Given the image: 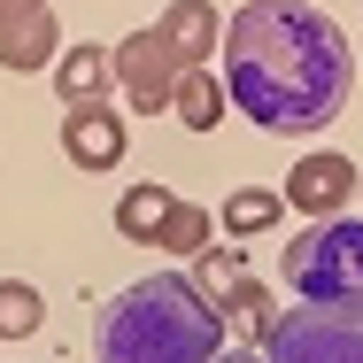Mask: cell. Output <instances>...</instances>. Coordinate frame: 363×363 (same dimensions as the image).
Returning a JSON list of instances; mask_svg holds the SVG:
<instances>
[{"mask_svg": "<svg viewBox=\"0 0 363 363\" xmlns=\"http://www.w3.org/2000/svg\"><path fill=\"white\" fill-rule=\"evenodd\" d=\"M224 55V101L247 108V124L279 132V140H309L348 108V31L309 8V0H247L217 39Z\"/></svg>", "mask_w": 363, "mask_h": 363, "instance_id": "cell-1", "label": "cell"}, {"mask_svg": "<svg viewBox=\"0 0 363 363\" xmlns=\"http://www.w3.org/2000/svg\"><path fill=\"white\" fill-rule=\"evenodd\" d=\"M224 356V317L186 271H147L93 317V363H209Z\"/></svg>", "mask_w": 363, "mask_h": 363, "instance_id": "cell-2", "label": "cell"}, {"mask_svg": "<svg viewBox=\"0 0 363 363\" xmlns=\"http://www.w3.org/2000/svg\"><path fill=\"white\" fill-rule=\"evenodd\" d=\"M279 279L301 301H363V217H317L279 247Z\"/></svg>", "mask_w": 363, "mask_h": 363, "instance_id": "cell-3", "label": "cell"}, {"mask_svg": "<svg viewBox=\"0 0 363 363\" xmlns=\"http://www.w3.org/2000/svg\"><path fill=\"white\" fill-rule=\"evenodd\" d=\"M263 363H363V301H301L263 333Z\"/></svg>", "mask_w": 363, "mask_h": 363, "instance_id": "cell-4", "label": "cell"}, {"mask_svg": "<svg viewBox=\"0 0 363 363\" xmlns=\"http://www.w3.org/2000/svg\"><path fill=\"white\" fill-rule=\"evenodd\" d=\"M116 232L132 240V247H170V255H201L209 247V232L217 217L201 209V201H186L178 186H132L124 201H116Z\"/></svg>", "mask_w": 363, "mask_h": 363, "instance_id": "cell-5", "label": "cell"}, {"mask_svg": "<svg viewBox=\"0 0 363 363\" xmlns=\"http://www.w3.org/2000/svg\"><path fill=\"white\" fill-rule=\"evenodd\" d=\"M186 279L201 286V301L217 309L224 325H240V333H247V348L271 333V317H279V309H271V286H263V279H255V271H247L232 247H201Z\"/></svg>", "mask_w": 363, "mask_h": 363, "instance_id": "cell-6", "label": "cell"}, {"mask_svg": "<svg viewBox=\"0 0 363 363\" xmlns=\"http://www.w3.org/2000/svg\"><path fill=\"white\" fill-rule=\"evenodd\" d=\"M108 62H116V85H124V108L132 116H162L170 108V93H178V70H186V55L147 23V31H124L116 47H108Z\"/></svg>", "mask_w": 363, "mask_h": 363, "instance_id": "cell-7", "label": "cell"}, {"mask_svg": "<svg viewBox=\"0 0 363 363\" xmlns=\"http://www.w3.org/2000/svg\"><path fill=\"white\" fill-rule=\"evenodd\" d=\"M348 201H356V162L348 155H333V147H309L301 162L286 170V209L301 217H348Z\"/></svg>", "mask_w": 363, "mask_h": 363, "instance_id": "cell-8", "label": "cell"}, {"mask_svg": "<svg viewBox=\"0 0 363 363\" xmlns=\"http://www.w3.org/2000/svg\"><path fill=\"white\" fill-rule=\"evenodd\" d=\"M124 147H132L124 108H108V101H70L62 108V155H70L77 170H116Z\"/></svg>", "mask_w": 363, "mask_h": 363, "instance_id": "cell-9", "label": "cell"}, {"mask_svg": "<svg viewBox=\"0 0 363 363\" xmlns=\"http://www.w3.org/2000/svg\"><path fill=\"white\" fill-rule=\"evenodd\" d=\"M62 55V31H55V8H8L0 16V70H47Z\"/></svg>", "mask_w": 363, "mask_h": 363, "instance_id": "cell-10", "label": "cell"}, {"mask_svg": "<svg viewBox=\"0 0 363 363\" xmlns=\"http://www.w3.org/2000/svg\"><path fill=\"white\" fill-rule=\"evenodd\" d=\"M186 62H209L217 55V39H224V23H217V8L209 0H162V23H155Z\"/></svg>", "mask_w": 363, "mask_h": 363, "instance_id": "cell-11", "label": "cell"}, {"mask_svg": "<svg viewBox=\"0 0 363 363\" xmlns=\"http://www.w3.org/2000/svg\"><path fill=\"white\" fill-rule=\"evenodd\" d=\"M108 85H116L108 47H62V62H55V93H62V108H70V101H108Z\"/></svg>", "mask_w": 363, "mask_h": 363, "instance_id": "cell-12", "label": "cell"}, {"mask_svg": "<svg viewBox=\"0 0 363 363\" xmlns=\"http://www.w3.org/2000/svg\"><path fill=\"white\" fill-rule=\"evenodd\" d=\"M170 108H178L186 132H217V116H224V77L209 70V62H186V70H178V93H170Z\"/></svg>", "mask_w": 363, "mask_h": 363, "instance_id": "cell-13", "label": "cell"}, {"mask_svg": "<svg viewBox=\"0 0 363 363\" xmlns=\"http://www.w3.org/2000/svg\"><path fill=\"white\" fill-rule=\"evenodd\" d=\"M279 217H286V194H271V186H240V194L217 209V224L240 232V240H247V232H271Z\"/></svg>", "mask_w": 363, "mask_h": 363, "instance_id": "cell-14", "label": "cell"}, {"mask_svg": "<svg viewBox=\"0 0 363 363\" xmlns=\"http://www.w3.org/2000/svg\"><path fill=\"white\" fill-rule=\"evenodd\" d=\"M47 325V301L31 279H0V340H31Z\"/></svg>", "mask_w": 363, "mask_h": 363, "instance_id": "cell-15", "label": "cell"}, {"mask_svg": "<svg viewBox=\"0 0 363 363\" xmlns=\"http://www.w3.org/2000/svg\"><path fill=\"white\" fill-rule=\"evenodd\" d=\"M209 363H263V348H224V356H209Z\"/></svg>", "mask_w": 363, "mask_h": 363, "instance_id": "cell-16", "label": "cell"}, {"mask_svg": "<svg viewBox=\"0 0 363 363\" xmlns=\"http://www.w3.org/2000/svg\"><path fill=\"white\" fill-rule=\"evenodd\" d=\"M8 8H39V0H0V16H8Z\"/></svg>", "mask_w": 363, "mask_h": 363, "instance_id": "cell-17", "label": "cell"}]
</instances>
